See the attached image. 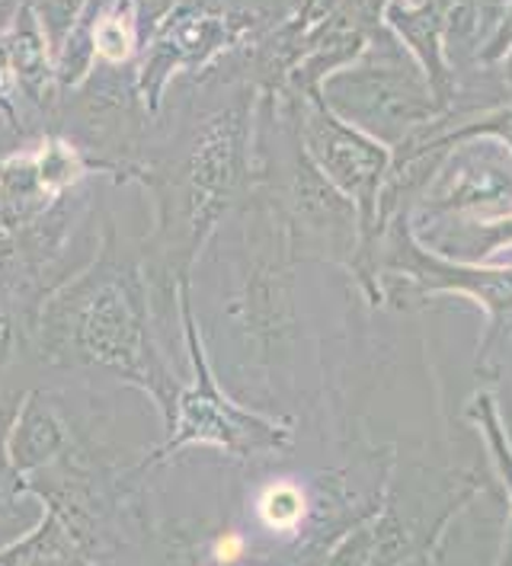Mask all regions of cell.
Listing matches in <instances>:
<instances>
[{"label": "cell", "mask_w": 512, "mask_h": 566, "mask_svg": "<svg viewBox=\"0 0 512 566\" xmlns=\"http://www.w3.org/2000/svg\"><path fill=\"white\" fill-rule=\"evenodd\" d=\"M81 3L84 0H42V17H45V30L52 35V42H61L74 27Z\"/></svg>", "instance_id": "2"}, {"label": "cell", "mask_w": 512, "mask_h": 566, "mask_svg": "<svg viewBox=\"0 0 512 566\" xmlns=\"http://www.w3.org/2000/svg\"><path fill=\"white\" fill-rule=\"evenodd\" d=\"M260 512H263V522L272 525V528H292L304 515V496L299 493V486H292V483L272 486L270 493L263 496Z\"/></svg>", "instance_id": "1"}, {"label": "cell", "mask_w": 512, "mask_h": 566, "mask_svg": "<svg viewBox=\"0 0 512 566\" xmlns=\"http://www.w3.org/2000/svg\"><path fill=\"white\" fill-rule=\"evenodd\" d=\"M96 39H100V49H103L106 59H122V55H128V32L122 30L116 20L100 23Z\"/></svg>", "instance_id": "3"}]
</instances>
